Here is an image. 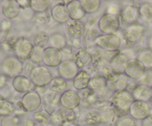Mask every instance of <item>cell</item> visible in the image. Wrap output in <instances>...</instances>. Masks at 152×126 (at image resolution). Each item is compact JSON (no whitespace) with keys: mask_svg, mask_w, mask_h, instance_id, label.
I'll return each mask as SVG.
<instances>
[{"mask_svg":"<svg viewBox=\"0 0 152 126\" xmlns=\"http://www.w3.org/2000/svg\"><path fill=\"white\" fill-rule=\"evenodd\" d=\"M134 102L132 93L126 90H117L112 96L114 113L118 117H125L129 113L130 107Z\"/></svg>","mask_w":152,"mask_h":126,"instance_id":"1","label":"cell"},{"mask_svg":"<svg viewBox=\"0 0 152 126\" xmlns=\"http://www.w3.org/2000/svg\"><path fill=\"white\" fill-rule=\"evenodd\" d=\"M30 79L37 87H44L52 81V74L48 68L45 66H37L31 69Z\"/></svg>","mask_w":152,"mask_h":126,"instance_id":"2","label":"cell"},{"mask_svg":"<svg viewBox=\"0 0 152 126\" xmlns=\"http://www.w3.org/2000/svg\"><path fill=\"white\" fill-rule=\"evenodd\" d=\"M120 19L112 13H105L99 19L98 26L101 32L105 35L114 34L120 28Z\"/></svg>","mask_w":152,"mask_h":126,"instance_id":"3","label":"cell"},{"mask_svg":"<svg viewBox=\"0 0 152 126\" xmlns=\"http://www.w3.org/2000/svg\"><path fill=\"white\" fill-rule=\"evenodd\" d=\"M1 71L5 76L16 77L19 76L23 70V65L20 59L15 56H8L1 63Z\"/></svg>","mask_w":152,"mask_h":126,"instance_id":"4","label":"cell"},{"mask_svg":"<svg viewBox=\"0 0 152 126\" xmlns=\"http://www.w3.org/2000/svg\"><path fill=\"white\" fill-rule=\"evenodd\" d=\"M13 48L18 59L20 60H28L31 59L34 46L27 39L20 38L16 41Z\"/></svg>","mask_w":152,"mask_h":126,"instance_id":"5","label":"cell"},{"mask_svg":"<svg viewBox=\"0 0 152 126\" xmlns=\"http://www.w3.org/2000/svg\"><path fill=\"white\" fill-rule=\"evenodd\" d=\"M152 108L146 102L134 101L129 110L131 117L135 120H144L149 117Z\"/></svg>","mask_w":152,"mask_h":126,"instance_id":"6","label":"cell"},{"mask_svg":"<svg viewBox=\"0 0 152 126\" xmlns=\"http://www.w3.org/2000/svg\"><path fill=\"white\" fill-rule=\"evenodd\" d=\"M95 44L103 50L108 51H116L121 44V40L114 34L110 35H101L98 36L94 41Z\"/></svg>","mask_w":152,"mask_h":126,"instance_id":"7","label":"cell"},{"mask_svg":"<svg viewBox=\"0 0 152 126\" xmlns=\"http://www.w3.org/2000/svg\"><path fill=\"white\" fill-rule=\"evenodd\" d=\"M139 9L134 5H127L123 9L120 16V23L125 28L137 22L140 17Z\"/></svg>","mask_w":152,"mask_h":126,"instance_id":"8","label":"cell"},{"mask_svg":"<svg viewBox=\"0 0 152 126\" xmlns=\"http://www.w3.org/2000/svg\"><path fill=\"white\" fill-rule=\"evenodd\" d=\"M145 27L139 23H135L126 28L124 37L129 44H134L138 42L143 36L145 32Z\"/></svg>","mask_w":152,"mask_h":126,"instance_id":"9","label":"cell"},{"mask_svg":"<svg viewBox=\"0 0 152 126\" xmlns=\"http://www.w3.org/2000/svg\"><path fill=\"white\" fill-rule=\"evenodd\" d=\"M120 53L119 50L116 51H108L105 50H97L94 53L93 56V64L96 67L104 68L108 66L107 65L111 64L112 59L117 55Z\"/></svg>","mask_w":152,"mask_h":126,"instance_id":"10","label":"cell"},{"mask_svg":"<svg viewBox=\"0 0 152 126\" xmlns=\"http://www.w3.org/2000/svg\"><path fill=\"white\" fill-rule=\"evenodd\" d=\"M62 61V53L60 50L53 47H47L43 50L42 62L47 66H59Z\"/></svg>","mask_w":152,"mask_h":126,"instance_id":"11","label":"cell"},{"mask_svg":"<svg viewBox=\"0 0 152 126\" xmlns=\"http://www.w3.org/2000/svg\"><path fill=\"white\" fill-rule=\"evenodd\" d=\"M145 71V68L137 59H129L125 67V74L128 77L138 79L142 76Z\"/></svg>","mask_w":152,"mask_h":126,"instance_id":"12","label":"cell"},{"mask_svg":"<svg viewBox=\"0 0 152 126\" xmlns=\"http://www.w3.org/2000/svg\"><path fill=\"white\" fill-rule=\"evenodd\" d=\"M42 99L38 93L36 91H29L25 93L22 99V105L26 111H36L39 108Z\"/></svg>","mask_w":152,"mask_h":126,"instance_id":"13","label":"cell"},{"mask_svg":"<svg viewBox=\"0 0 152 126\" xmlns=\"http://www.w3.org/2000/svg\"><path fill=\"white\" fill-rule=\"evenodd\" d=\"M50 121L56 126H61L65 123H69L75 119V114L71 110L62 108L53 113L50 117Z\"/></svg>","mask_w":152,"mask_h":126,"instance_id":"14","label":"cell"},{"mask_svg":"<svg viewBox=\"0 0 152 126\" xmlns=\"http://www.w3.org/2000/svg\"><path fill=\"white\" fill-rule=\"evenodd\" d=\"M81 98L77 92L68 90L64 92L60 97V103L64 108L71 110L77 108L80 105Z\"/></svg>","mask_w":152,"mask_h":126,"instance_id":"15","label":"cell"},{"mask_svg":"<svg viewBox=\"0 0 152 126\" xmlns=\"http://www.w3.org/2000/svg\"><path fill=\"white\" fill-rule=\"evenodd\" d=\"M78 66L74 61L66 60L62 62L58 68V73L61 78L65 80H69L75 78L78 74Z\"/></svg>","mask_w":152,"mask_h":126,"instance_id":"16","label":"cell"},{"mask_svg":"<svg viewBox=\"0 0 152 126\" xmlns=\"http://www.w3.org/2000/svg\"><path fill=\"white\" fill-rule=\"evenodd\" d=\"M65 30L68 35L74 39H80L84 35L85 25L77 20H69L65 24Z\"/></svg>","mask_w":152,"mask_h":126,"instance_id":"17","label":"cell"},{"mask_svg":"<svg viewBox=\"0 0 152 126\" xmlns=\"http://www.w3.org/2000/svg\"><path fill=\"white\" fill-rule=\"evenodd\" d=\"M70 18L72 20L79 21L86 16V11L83 9L80 1L74 0L68 2L66 6Z\"/></svg>","mask_w":152,"mask_h":126,"instance_id":"18","label":"cell"},{"mask_svg":"<svg viewBox=\"0 0 152 126\" xmlns=\"http://www.w3.org/2000/svg\"><path fill=\"white\" fill-rule=\"evenodd\" d=\"M108 80L102 76H96L91 79L89 88L97 95H103L106 92Z\"/></svg>","mask_w":152,"mask_h":126,"instance_id":"19","label":"cell"},{"mask_svg":"<svg viewBox=\"0 0 152 126\" xmlns=\"http://www.w3.org/2000/svg\"><path fill=\"white\" fill-rule=\"evenodd\" d=\"M132 96L135 101H142L147 102L152 98V89L149 86L140 84L134 89Z\"/></svg>","mask_w":152,"mask_h":126,"instance_id":"20","label":"cell"},{"mask_svg":"<svg viewBox=\"0 0 152 126\" xmlns=\"http://www.w3.org/2000/svg\"><path fill=\"white\" fill-rule=\"evenodd\" d=\"M73 61L78 66V68H83L89 65L93 62V57L92 55L86 50L80 49L74 55Z\"/></svg>","mask_w":152,"mask_h":126,"instance_id":"21","label":"cell"},{"mask_svg":"<svg viewBox=\"0 0 152 126\" xmlns=\"http://www.w3.org/2000/svg\"><path fill=\"white\" fill-rule=\"evenodd\" d=\"M12 84L13 88L19 93L29 92L30 89L32 87V82L25 76H18L13 78Z\"/></svg>","mask_w":152,"mask_h":126,"instance_id":"22","label":"cell"},{"mask_svg":"<svg viewBox=\"0 0 152 126\" xmlns=\"http://www.w3.org/2000/svg\"><path fill=\"white\" fill-rule=\"evenodd\" d=\"M51 14L53 19L59 23H66L69 21L70 16L68 10L66 6L63 4H56L52 8Z\"/></svg>","mask_w":152,"mask_h":126,"instance_id":"23","label":"cell"},{"mask_svg":"<svg viewBox=\"0 0 152 126\" xmlns=\"http://www.w3.org/2000/svg\"><path fill=\"white\" fill-rule=\"evenodd\" d=\"M20 6L18 4L17 1L15 0H8L5 1L2 5V13L5 17L8 19H14L20 12Z\"/></svg>","mask_w":152,"mask_h":126,"instance_id":"24","label":"cell"},{"mask_svg":"<svg viewBox=\"0 0 152 126\" xmlns=\"http://www.w3.org/2000/svg\"><path fill=\"white\" fill-rule=\"evenodd\" d=\"M91 76L86 71H80L77 74L73 81L74 87L77 90H84L89 86Z\"/></svg>","mask_w":152,"mask_h":126,"instance_id":"25","label":"cell"},{"mask_svg":"<svg viewBox=\"0 0 152 126\" xmlns=\"http://www.w3.org/2000/svg\"><path fill=\"white\" fill-rule=\"evenodd\" d=\"M102 74H103L104 77L108 81L115 84L118 81L122 73L117 70L114 69V68H111V66H105L102 68Z\"/></svg>","mask_w":152,"mask_h":126,"instance_id":"26","label":"cell"},{"mask_svg":"<svg viewBox=\"0 0 152 126\" xmlns=\"http://www.w3.org/2000/svg\"><path fill=\"white\" fill-rule=\"evenodd\" d=\"M67 87L66 81L61 77H55L50 83V89L56 93H64Z\"/></svg>","mask_w":152,"mask_h":126,"instance_id":"27","label":"cell"},{"mask_svg":"<svg viewBox=\"0 0 152 126\" xmlns=\"http://www.w3.org/2000/svg\"><path fill=\"white\" fill-rule=\"evenodd\" d=\"M128 61L129 59H128L127 56L120 53L112 59L111 64H110V66L122 73V71H124L125 67H126Z\"/></svg>","mask_w":152,"mask_h":126,"instance_id":"28","label":"cell"},{"mask_svg":"<svg viewBox=\"0 0 152 126\" xmlns=\"http://www.w3.org/2000/svg\"><path fill=\"white\" fill-rule=\"evenodd\" d=\"M85 122L89 126H96L102 122V114L97 111H90L85 116Z\"/></svg>","mask_w":152,"mask_h":126,"instance_id":"29","label":"cell"},{"mask_svg":"<svg viewBox=\"0 0 152 126\" xmlns=\"http://www.w3.org/2000/svg\"><path fill=\"white\" fill-rule=\"evenodd\" d=\"M138 60L146 69H152V51L149 49L143 50L138 55Z\"/></svg>","mask_w":152,"mask_h":126,"instance_id":"30","label":"cell"},{"mask_svg":"<svg viewBox=\"0 0 152 126\" xmlns=\"http://www.w3.org/2000/svg\"><path fill=\"white\" fill-rule=\"evenodd\" d=\"M80 2L86 13H95L101 6V1L99 0H83L80 1Z\"/></svg>","mask_w":152,"mask_h":126,"instance_id":"31","label":"cell"},{"mask_svg":"<svg viewBox=\"0 0 152 126\" xmlns=\"http://www.w3.org/2000/svg\"><path fill=\"white\" fill-rule=\"evenodd\" d=\"M140 15L142 20L147 23L152 22V4L149 3H144L139 8Z\"/></svg>","mask_w":152,"mask_h":126,"instance_id":"32","label":"cell"},{"mask_svg":"<svg viewBox=\"0 0 152 126\" xmlns=\"http://www.w3.org/2000/svg\"><path fill=\"white\" fill-rule=\"evenodd\" d=\"M50 1L47 0H31V7L34 11L42 13L48 9Z\"/></svg>","mask_w":152,"mask_h":126,"instance_id":"33","label":"cell"},{"mask_svg":"<svg viewBox=\"0 0 152 126\" xmlns=\"http://www.w3.org/2000/svg\"><path fill=\"white\" fill-rule=\"evenodd\" d=\"M49 40H50V37H49L48 33L45 32V31H41L34 36L33 42H34L35 46L43 47L48 43Z\"/></svg>","mask_w":152,"mask_h":126,"instance_id":"34","label":"cell"},{"mask_svg":"<svg viewBox=\"0 0 152 126\" xmlns=\"http://www.w3.org/2000/svg\"><path fill=\"white\" fill-rule=\"evenodd\" d=\"M50 42L53 47L60 50V48H62L66 44V40L65 37L63 35L60 34H55L50 37Z\"/></svg>","mask_w":152,"mask_h":126,"instance_id":"35","label":"cell"},{"mask_svg":"<svg viewBox=\"0 0 152 126\" xmlns=\"http://www.w3.org/2000/svg\"><path fill=\"white\" fill-rule=\"evenodd\" d=\"M34 119L37 124L45 125L48 122L49 119V115L46 111H35L34 114Z\"/></svg>","mask_w":152,"mask_h":126,"instance_id":"36","label":"cell"},{"mask_svg":"<svg viewBox=\"0 0 152 126\" xmlns=\"http://www.w3.org/2000/svg\"><path fill=\"white\" fill-rule=\"evenodd\" d=\"M42 47L34 46V51H33L31 60L35 64H39L41 61L42 60Z\"/></svg>","mask_w":152,"mask_h":126,"instance_id":"37","label":"cell"},{"mask_svg":"<svg viewBox=\"0 0 152 126\" xmlns=\"http://www.w3.org/2000/svg\"><path fill=\"white\" fill-rule=\"evenodd\" d=\"M115 126H137V122L132 117H125L118 119Z\"/></svg>","mask_w":152,"mask_h":126,"instance_id":"38","label":"cell"},{"mask_svg":"<svg viewBox=\"0 0 152 126\" xmlns=\"http://www.w3.org/2000/svg\"><path fill=\"white\" fill-rule=\"evenodd\" d=\"M140 79L142 84L146 86H152V69H147Z\"/></svg>","mask_w":152,"mask_h":126,"instance_id":"39","label":"cell"},{"mask_svg":"<svg viewBox=\"0 0 152 126\" xmlns=\"http://www.w3.org/2000/svg\"><path fill=\"white\" fill-rule=\"evenodd\" d=\"M19 119L17 117H5L1 121V126H18Z\"/></svg>","mask_w":152,"mask_h":126,"instance_id":"40","label":"cell"},{"mask_svg":"<svg viewBox=\"0 0 152 126\" xmlns=\"http://www.w3.org/2000/svg\"><path fill=\"white\" fill-rule=\"evenodd\" d=\"M13 111H14V106H13V104H12L11 102H9V101L6 100L4 105L2 106V108L0 109V115H9V114H11L12 112H13Z\"/></svg>","mask_w":152,"mask_h":126,"instance_id":"41","label":"cell"},{"mask_svg":"<svg viewBox=\"0 0 152 126\" xmlns=\"http://www.w3.org/2000/svg\"><path fill=\"white\" fill-rule=\"evenodd\" d=\"M128 79L126 78V76L123 74H121L119 78L118 81L115 83V87L117 89V90H123L124 88H126V85H127Z\"/></svg>","mask_w":152,"mask_h":126,"instance_id":"42","label":"cell"},{"mask_svg":"<svg viewBox=\"0 0 152 126\" xmlns=\"http://www.w3.org/2000/svg\"><path fill=\"white\" fill-rule=\"evenodd\" d=\"M17 2L19 4V5L20 6V7L22 8H26V7H31V1L30 0H17Z\"/></svg>","mask_w":152,"mask_h":126,"instance_id":"43","label":"cell"},{"mask_svg":"<svg viewBox=\"0 0 152 126\" xmlns=\"http://www.w3.org/2000/svg\"><path fill=\"white\" fill-rule=\"evenodd\" d=\"M142 126H152V110L149 117L145 119L142 120Z\"/></svg>","mask_w":152,"mask_h":126,"instance_id":"44","label":"cell"},{"mask_svg":"<svg viewBox=\"0 0 152 126\" xmlns=\"http://www.w3.org/2000/svg\"><path fill=\"white\" fill-rule=\"evenodd\" d=\"M36 123L33 120H27L25 122V126H35Z\"/></svg>","mask_w":152,"mask_h":126,"instance_id":"45","label":"cell"},{"mask_svg":"<svg viewBox=\"0 0 152 126\" xmlns=\"http://www.w3.org/2000/svg\"><path fill=\"white\" fill-rule=\"evenodd\" d=\"M5 101H6V99H4V98L3 97V96H0V109H1V108H2V106H3V105H4V102H5Z\"/></svg>","mask_w":152,"mask_h":126,"instance_id":"46","label":"cell"},{"mask_svg":"<svg viewBox=\"0 0 152 126\" xmlns=\"http://www.w3.org/2000/svg\"><path fill=\"white\" fill-rule=\"evenodd\" d=\"M148 47H149V50H151L152 51V36L149 37V39H148Z\"/></svg>","mask_w":152,"mask_h":126,"instance_id":"47","label":"cell"},{"mask_svg":"<svg viewBox=\"0 0 152 126\" xmlns=\"http://www.w3.org/2000/svg\"><path fill=\"white\" fill-rule=\"evenodd\" d=\"M66 126H79V125L77 124H73V123H71V124L68 125H66Z\"/></svg>","mask_w":152,"mask_h":126,"instance_id":"48","label":"cell"},{"mask_svg":"<svg viewBox=\"0 0 152 126\" xmlns=\"http://www.w3.org/2000/svg\"><path fill=\"white\" fill-rule=\"evenodd\" d=\"M35 126H45V125H41V124H36Z\"/></svg>","mask_w":152,"mask_h":126,"instance_id":"49","label":"cell"},{"mask_svg":"<svg viewBox=\"0 0 152 126\" xmlns=\"http://www.w3.org/2000/svg\"><path fill=\"white\" fill-rule=\"evenodd\" d=\"M0 52H1V46H0Z\"/></svg>","mask_w":152,"mask_h":126,"instance_id":"50","label":"cell"},{"mask_svg":"<svg viewBox=\"0 0 152 126\" xmlns=\"http://www.w3.org/2000/svg\"><path fill=\"white\" fill-rule=\"evenodd\" d=\"M151 89H152V86H151Z\"/></svg>","mask_w":152,"mask_h":126,"instance_id":"51","label":"cell"},{"mask_svg":"<svg viewBox=\"0 0 152 126\" xmlns=\"http://www.w3.org/2000/svg\"><path fill=\"white\" fill-rule=\"evenodd\" d=\"M88 126H89V125H88Z\"/></svg>","mask_w":152,"mask_h":126,"instance_id":"52","label":"cell"}]
</instances>
